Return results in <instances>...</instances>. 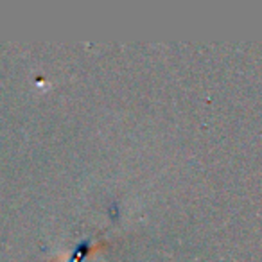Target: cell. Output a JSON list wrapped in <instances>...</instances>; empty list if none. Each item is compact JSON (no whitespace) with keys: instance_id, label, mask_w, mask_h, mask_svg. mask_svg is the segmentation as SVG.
Wrapping results in <instances>:
<instances>
[]
</instances>
